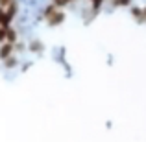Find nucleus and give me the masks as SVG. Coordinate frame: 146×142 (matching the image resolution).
Returning a JSON list of instances; mask_svg holds the SVG:
<instances>
[{
    "label": "nucleus",
    "instance_id": "nucleus-4",
    "mask_svg": "<svg viewBox=\"0 0 146 142\" xmlns=\"http://www.w3.org/2000/svg\"><path fill=\"white\" fill-rule=\"evenodd\" d=\"M28 50H30V52H33V53H41L44 50V44L41 43L39 39H32L28 43Z\"/></svg>",
    "mask_w": 146,
    "mask_h": 142
},
{
    "label": "nucleus",
    "instance_id": "nucleus-6",
    "mask_svg": "<svg viewBox=\"0 0 146 142\" xmlns=\"http://www.w3.org/2000/svg\"><path fill=\"white\" fill-rule=\"evenodd\" d=\"M4 67H6V68H15V67H19V57H17V55H11L9 59L4 61Z\"/></svg>",
    "mask_w": 146,
    "mask_h": 142
},
{
    "label": "nucleus",
    "instance_id": "nucleus-5",
    "mask_svg": "<svg viewBox=\"0 0 146 142\" xmlns=\"http://www.w3.org/2000/svg\"><path fill=\"white\" fill-rule=\"evenodd\" d=\"M111 6H117V7H131L133 6V0H109Z\"/></svg>",
    "mask_w": 146,
    "mask_h": 142
},
{
    "label": "nucleus",
    "instance_id": "nucleus-2",
    "mask_svg": "<svg viewBox=\"0 0 146 142\" xmlns=\"http://www.w3.org/2000/svg\"><path fill=\"white\" fill-rule=\"evenodd\" d=\"M11 55H15V44L11 43H0V61H6L9 59Z\"/></svg>",
    "mask_w": 146,
    "mask_h": 142
},
{
    "label": "nucleus",
    "instance_id": "nucleus-1",
    "mask_svg": "<svg viewBox=\"0 0 146 142\" xmlns=\"http://www.w3.org/2000/svg\"><path fill=\"white\" fill-rule=\"evenodd\" d=\"M43 18L48 26H59L65 22V11L56 2H48L43 7Z\"/></svg>",
    "mask_w": 146,
    "mask_h": 142
},
{
    "label": "nucleus",
    "instance_id": "nucleus-3",
    "mask_svg": "<svg viewBox=\"0 0 146 142\" xmlns=\"http://www.w3.org/2000/svg\"><path fill=\"white\" fill-rule=\"evenodd\" d=\"M129 13L135 18L137 22H146V13H144V6H131L129 7Z\"/></svg>",
    "mask_w": 146,
    "mask_h": 142
}]
</instances>
